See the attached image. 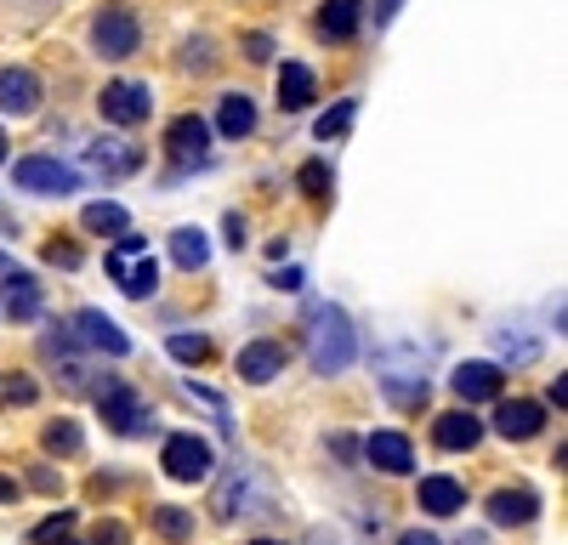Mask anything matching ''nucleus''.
I'll use <instances>...</instances> for the list:
<instances>
[{
    "instance_id": "1",
    "label": "nucleus",
    "mask_w": 568,
    "mask_h": 545,
    "mask_svg": "<svg viewBox=\"0 0 568 545\" xmlns=\"http://www.w3.org/2000/svg\"><path fill=\"white\" fill-rule=\"evenodd\" d=\"M307 352H313V370L319 375H347L358 358L353 318L341 313V307H319L313 324H307Z\"/></svg>"
},
{
    "instance_id": "2",
    "label": "nucleus",
    "mask_w": 568,
    "mask_h": 545,
    "mask_svg": "<svg viewBox=\"0 0 568 545\" xmlns=\"http://www.w3.org/2000/svg\"><path fill=\"white\" fill-rule=\"evenodd\" d=\"M103 267H108V279L120 284L131 301H148L154 290H160V262L148 256V239H137V233H120L114 250L103 256Z\"/></svg>"
},
{
    "instance_id": "3",
    "label": "nucleus",
    "mask_w": 568,
    "mask_h": 545,
    "mask_svg": "<svg viewBox=\"0 0 568 545\" xmlns=\"http://www.w3.org/2000/svg\"><path fill=\"white\" fill-rule=\"evenodd\" d=\"M12 182H18L23 194H40V199H69L80 194V171H69L63 159L52 154H29L12 165Z\"/></svg>"
},
{
    "instance_id": "4",
    "label": "nucleus",
    "mask_w": 568,
    "mask_h": 545,
    "mask_svg": "<svg viewBox=\"0 0 568 545\" xmlns=\"http://www.w3.org/2000/svg\"><path fill=\"white\" fill-rule=\"evenodd\" d=\"M97 415H103L108 432H120V438H137V432H154V409L142 404L131 387H120V381H97Z\"/></svg>"
},
{
    "instance_id": "5",
    "label": "nucleus",
    "mask_w": 568,
    "mask_h": 545,
    "mask_svg": "<svg viewBox=\"0 0 568 545\" xmlns=\"http://www.w3.org/2000/svg\"><path fill=\"white\" fill-rule=\"evenodd\" d=\"M91 46H97V57H108V63H125V57L142 46V23L131 6H103L97 18H91Z\"/></svg>"
},
{
    "instance_id": "6",
    "label": "nucleus",
    "mask_w": 568,
    "mask_h": 545,
    "mask_svg": "<svg viewBox=\"0 0 568 545\" xmlns=\"http://www.w3.org/2000/svg\"><path fill=\"white\" fill-rule=\"evenodd\" d=\"M160 466H165V477H177V483H199V477H211L216 449L199 438V432H171L165 449H160Z\"/></svg>"
},
{
    "instance_id": "7",
    "label": "nucleus",
    "mask_w": 568,
    "mask_h": 545,
    "mask_svg": "<svg viewBox=\"0 0 568 545\" xmlns=\"http://www.w3.org/2000/svg\"><path fill=\"white\" fill-rule=\"evenodd\" d=\"M97 114L108 125H142L154 114V91H148V80H108L97 91Z\"/></svg>"
},
{
    "instance_id": "8",
    "label": "nucleus",
    "mask_w": 568,
    "mask_h": 545,
    "mask_svg": "<svg viewBox=\"0 0 568 545\" xmlns=\"http://www.w3.org/2000/svg\"><path fill=\"white\" fill-rule=\"evenodd\" d=\"M449 387H455V398H466L461 409H472V404H495L500 392H506V375H500V364H489V358H466V364H455Z\"/></svg>"
},
{
    "instance_id": "9",
    "label": "nucleus",
    "mask_w": 568,
    "mask_h": 545,
    "mask_svg": "<svg viewBox=\"0 0 568 545\" xmlns=\"http://www.w3.org/2000/svg\"><path fill=\"white\" fill-rule=\"evenodd\" d=\"M165 154L177 159V165H205L211 159V125L199 120V114H177V120L165 125Z\"/></svg>"
},
{
    "instance_id": "10",
    "label": "nucleus",
    "mask_w": 568,
    "mask_h": 545,
    "mask_svg": "<svg viewBox=\"0 0 568 545\" xmlns=\"http://www.w3.org/2000/svg\"><path fill=\"white\" fill-rule=\"evenodd\" d=\"M74 341H80V352H103V358H125V352H131L125 330H120V324H108L97 307L74 313Z\"/></svg>"
},
{
    "instance_id": "11",
    "label": "nucleus",
    "mask_w": 568,
    "mask_h": 545,
    "mask_svg": "<svg viewBox=\"0 0 568 545\" xmlns=\"http://www.w3.org/2000/svg\"><path fill=\"white\" fill-rule=\"evenodd\" d=\"M364 460H370L375 472H387V477L415 472V449H409L404 432H370V438H364Z\"/></svg>"
},
{
    "instance_id": "12",
    "label": "nucleus",
    "mask_w": 568,
    "mask_h": 545,
    "mask_svg": "<svg viewBox=\"0 0 568 545\" xmlns=\"http://www.w3.org/2000/svg\"><path fill=\"white\" fill-rule=\"evenodd\" d=\"M495 432L512 443H529L546 432V409L534 404V398H506V404L495 409Z\"/></svg>"
},
{
    "instance_id": "13",
    "label": "nucleus",
    "mask_w": 568,
    "mask_h": 545,
    "mask_svg": "<svg viewBox=\"0 0 568 545\" xmlns=\"http://www.w3.org/2000/svg\"><path fill=\"white\" fill-rule=\"evenodd\" d=\"M0 313L12 324H35L40 318V279L35 273H6L0 279Z\"/></svg>"
},
{
    "instance_id": "14",
    "label": "nucleus",
    "mask_w": 568,
    "mask_h": 545,
    "mask_svg": "<svg viewBox=\"0 0 568 545\" xmlns=\"http://www.w3.org/2000/svg\"><path fill=\"white\" fill-rule=\"evenodd\" d=\"M432 443L449 449V455H466V449H478L483 443V421L472 415V409H449V415L432 421Z\"/></svg>"
},
{
    "instance_id": "15",
    "label": "nucleus",
    "mask_w": 568,
    "mask_h": 545,
    "mask_svg": "<svg viewBox=\"0 0 568 545\" xmlns=\"http://www.w3.org/2000/svg\"><path fill=\"white\" fill-rule=\"evenodd\" d=\"M284 358H290V352H284V341H250L245 352H239V364H233V370H239V381H250V387H267V381H273V375L284 370Z\"/></svg>"
},
{
    "instance_id": "16",
    "label": "nucleus",
    "mask_w": 568,
    "mask_h": 545,
    "mask_svg": "<svg viewBox=\"0 0 568 545\" xmlns=\"http://www.w3.org/2000/svg\"><path fill=\"white\" fill-rule=\"evenodd\" d=\"M40 108V74L35 69H0V114H35Z\"/></svg>"
},
{
    "instance_id": "17",
    "label": "nucleus",
    "mask_w": 568,
    "mask_h": 545,
    "mask_svg": "<svg viewBox=\"0 0 568 545\" xmlns=\"http://www.w3.org/2000/svg\"><path fill=\"white\" fill-rule=\"evenodd\" d=\"M358 23H364V0H324L319 6V40H330V46H347L358 35Z\"/></svg>"
},
{
    "instance_id": "18",
    "label": "nucleus",
    "mask_w": 568,
    "mask_h": 545,
    "mask_svg": "<svg viewBox=\"0 0 568 545\" xmlns=\"http://www.w3.org/2000/svg\"><path fill=\"white\" fill-rule=\"evenodd\" d=\"M489 517H495L500 528L534 523V517H540V494L534 489H500V494H489Z\"/></svg>"
},
{
    "instance_id": "19",
    "label": "nucleus",
    "mask_w": 568,
    "mask_h": 545,
    "mask_svg": "<svg viewBox=\"0 0 568 545\" xmlns=\"http://www.w3.org/2000/svg\"><path fill=\"white\" fill-rule=\"evenodd\" d=\"M313 97H319L313 69H307V63H284V69H279V108H284V114H302Z\"/></svg>"
},
{
    "instance_id": "20",
    "label": "nucleus",
    "mask_w": 568,
    "mask_h": 545,
    "mask_svg": "<svg viewBox=\"0 0 568 545\" xmlns=\"http://www.w3.org/2000/svg\"><path fill=\"white\" fill-rule=\"evenodd\" d=\"M216 131L228 142H245L250 131H256V103H250L245 91H228V97L216 103Z\"/></svg>"
},
{
    "instance_id": "21",
    "label": "nucleus",
    "mask_w": 568,
    "mask_h": 545,
    "mask_svg": "<svg viewBox=\"0 0 568 545\" xmlns=\"http://www.w3.org/2000/svg\"><path fill=\"white\" fill-rule=\"evenodd\" d=\"M86 159L97 165L103 176H131L142 165V148H131V142H114V137H97L86 148Z\"/></svg>"
},
{
    "instance_id": "22",
    "label": "nucleus",
    "mask_w": 568,
    "mask_h": 545,
    "mask_svg": "<svg viewBox=\"0 0 568 545\" xmlns=\"http://www.w3.org/2000/svg\"><path fill=\"white\" fill-rule=\"evenodd\" d=\"M415 500H421V511H432V517H455V511L466 506V489L455 477H421Z\"/></svg>"
},
{
    "instance_id": "23",
    "label": "nucleus",
    "mask_w": 568,
    "mask_h": 545,
    "mask_svg": "<svg viewBox=\"0 0 568 545\" xmlns=\"http://www.w3.org/2000/svg\"><path fill=\"white\" fill-rule=\"evenodd\" d=\"M80 228L97 233V239H120V233H131V211H125V205H114V199H97V205H86V211H80Z\"/></svg>"
},
{
    "instance_id": "24",
    "label": "nucleus",
    "mask_w": 568,
    "mask_h": 545,
    "mask_svg": "<svg viewBox=\"0 0 568 545\" xmlns=\"http://www.w3.org/2000/svg\"><path fill=\"white\" fill-rule=\"evenodd\" d=\"M171 262H177L182 273L211 267V239H205L199 228H177V233H171Z\"/></svg>"
},
{
    "instance_id": "25",
    "label": "nucleus",
    "mask_w": 568,
    "mask_h": 545,
    "mask_svg": "<svg viewBox=\"0 0 568 545\" xmlns=\"http://www.w3.org/2000/svg\"><path fill=\"white\" fill-rule=\"evenodd\" d=\"M40 443H46L52 460H74L80 455V421H52L46 432H40Z\"/></svg>"
},
{
    "instance_id": "26",
    "label": "nucleus",
    "mask_w": 568,
    "mask_h": 545,
    "mask_svg": "<svg viewBox=\"0 0 568 545\" xmlns=\"http://www.w3.org/2000/svg\"><path fill=\"white\" fill-rule=\"evenodd\" d=\"M353 114H358V97H341L336 108H324V114H319V125H313V137H319V142H336V137H347V125H353Z\"/></svg>"
},
{
    "instance_id": "27",
    "label": "nucleus",
    "mask_w": 568,
    "mask_h": 545,
    "mask_svg": "<svg viewBox=\"0 0 568 545\" xmlns=\"http://www.w3.org/2000/svg\"><path fill=\"white\" fill-rule=\"evenodd\" d=\"M165 352H171L177 364H205V358H211V335H171Z\"/></svg>"
},
{
    "instance_id": "28",
    "label": "nucleus",
    "mask_w": 568,
    "mask_h": 545,
    "mask_svg": "<svg viewBox=\"0 0 568 545\" xmlns=\"http://www.w3.org/2000/svg\"><path fill=\"white\" fill-rule=\"evenodd\" d=\"M154 528H160L165 540H188V534H194V517L182 506H154Z\"/></svg>"
},
{
    "instance_id": "29",
    "label": "nucleus",
    "mask_w": 568,
    "mask_h": 545,
    "mask_svg": "<svg viewBox=\"0 0 568 545\" xmlns=\"http://www.w3.org/2000/svg\"><path fill=\"white\" fill-rule=\"evenodd\" d=\"M0 398H6V404H18V409H29L40 398L35 375H6V381H0Z\"/></svg>"
},
{
    "instance_id": "30",
    "label": "nucleus",
    "mask_w": 568,
    "mask_h": 545,
    "mask_svg": "<svg viewBox=\"0 0 568 545\" xmlns=\"http://www.w3.org/2000/svg\"><path fill=\"white\" fill-rule=\"evenodd\" d=\"M302 194L307 199H324V194H330V165H324V159H307V165H302Z\"/></svg>"
},
{
    "instance_id": "31",
    "label": "nucleus",
    "mask_w": 568,
    "mask_h": 545,
    "mask_svg": "<svg viewBox=\"0 0 568 545\" xmlns=\"http://www.w3.org/2000/svg\"><path fill=\"white\" fill-rule=\"evenodd\" d=\"M69 528H74V511H57V517H46V523L35 528V545H57Z\"/></svg>"
},
{
    "instance_id": "32",
    "label": "nucleus",
    "mask_w": 568,
    "mask_h": 545,
    "mask_svg": "<svg viewBox=\"0 0 568 545\" xmlns=\"http://www.w3.org/2000/svg\"><path fill=\"white\" fill-rule=\"evenodd\" d=\"M74 352H80V341H74V330H57V324H52V330H46V358H52V364H57V358H74Z\"/></svg>"
},
{
    "instance_id": "33",
    "label": "nucleus",
    "mask_w": 568,
    "mask_h": 545,
    "mask_svg": "<svg viewBox=\"0 0 568 545\" xmlns=\"http://www.w3.org/2000/svg\"><path fill=\"white\" fill-rule=\"evenodd\" d=\"M46 262L63 267V273H74V267H80V250H74L69 239H52V245H46Z\"/></svg>"
},
{
    "instance_id": "34",
    "label": "nucleus",
    "mask_w": 568,
    "mask_h": 545,
    "mask_svg": "<svg viewBox=\"0 0 568 545\" xmlns=\"http://www.w3.org/2000/svg\"><path fill=\"white\" fill-rule=\"evenodd\" d=\"M91 545H131V528H125V523H114V517H108V523H97V534H91Z\"/></svg>"
},
{
    "instance_id": "35",
    "label": "nucleus",
    "mask_w": 568,
    "mask_h": 545,
    "mask_svg": "<svg viewBox=\"0 0 568 545\" xmlns=\"http://www.w3.org/2000/svg\"><path fill=\"white\" fill-rule=\"evenodd\" d=\"M188 398H199V404H205V409H211V415H216V421H222V426H228V404H222V392H211V387H194V381H188Z\"/></svg>"
},
{
    "instance_id": "36",
    "label": "nucleus",
    "mask_w": 568,
    "mask_h": 545,
    "mask_svg": "<svg viewBox=\"0 0 568 545\" xmlns=\"http://www.w3.org/2000/svg\"><path fill=\"white\" fill-rule=\"evenodd\" d=\"M245 57H250V63H267V57H273V40H267V35H245Z\"/></svg>"
},
{
    "instance_id": "37",
    "label": "nucleus",
    "mask_w": 568,
    "mask_h": 545,
    "mask_svg": "<svg viewBox=\"0 0 568 545\" xmlns=\"http://www.w3.org/2000/svg\"><path fill=\"white\" fill-rule=\"evenodd\" d=\"M398 545H444L438 534H426V528H409V534H398Z\"/></svg>"
},
{
    "instance_id": "38",
    "label": "nucleus",
    "mask_w": 568,
    "mask_h": 545,
    "mask_svg": "<svg viewBox=\"0 0 568 545\" xmlns=\"http://www.w3.org/2000/svg\"><path fill=\"white\" fill-rule=\"evenodd\" d=\"M222 233H228V245H233V250L245 245V222H239V216H228V222H222Z\"/></svg>"
},
{
    "instance_id": "39",
    "label": "nucleus",
    "mask_w": 568,
    "mask_h": 545,
    "mask_svg": "<svg viewBox=\"0 0 568 545\" xmlns=\"http://www.w3.org/2000/svg\"><path fill=\"white\" fill-rule=\"evenodd\" d=\"M546 398H551L557 409H568V375H557V381H551V392H546Z\"/></svg>"
},
{
    "instance_id": "40",
    "label": "nucleus",
    "mask_w": 568,
    "mask_h": 545,
    "mask_svg": "<svg viewBox=\"0 0 568 545\" xmlns=\"http://www.w3.org/2000/svg\"><path fill=\"white\" fill-rule=\"evenodd\" d=\"M29 483H35V489H46V494H57V477L46 472V466H35V472H29Z\"/></svg>"
},
{
    "instance_id": "41",
    "label": "nucleus",
    "mask_w": 568,
    "mask_h": 545,
    "mask_svg": "<svg viewBox=\"0 0 568 545\" xmlns=\"http://www.w3.org/2000/svg\"><path fill=\"white\" fill-rule=\"evenodd\" d=\"M273 284H279V290H296V284H302V273H296V267H279V273H273Z\"/></svg>"
},
{
    "instance_id": "42",
    "label": "nucleus",
    "mask_w": 568,
    "mask_h": 545,
    "mask_svg": "<svg viewBox=\"0 0 568 545\" xmlns=\"http://www.w3.org/2000/svg\"><path fill=\"white\" fill-rule=\"evenodd\" d=\"M392 12H398V0H381V6H375V23H392Z\"/></svg>"
},
{
    "instance_id": "43",
    "label": "nucleus",
    "mask_w": 568,
    "mask_h": 545,
    "mask_svg": "<svg viewBox=\"0 0 568 545\" xmlns=\"http://www.w3.org/2000/svg\"><path fill=\"white\" fill-rule=\"evenodd\" d=\"M6 500H18V483H12V477H0V506H6Z\"/></svg>"
},
{
    "instance_id": "44",
    "label": "nucleus",
    "mask_w": 568,
    "mask_h": 545,
    "mask_svg": "<svg viewBox=\"0 0 568 545\" xmlns=\"http://www.w3.org/2000/svg\"><path fill=\"white\" fill-rule=\"evenodd\" d=\"M0 165H6V131H0Z\"/></svg>"
},
{
    "instance_id": "45",
    "label": "nucleus",
    "mask_w": 568,
    "mask_h": 545,
    "mask_svg": "<svg viewBox=\"0 0 568 545\" xmlns=\"http://www.w3.org/2000/svg\"><path fill=\"white\" fill-rule=\"evenodd\" d=\"M250 545H279V540H250Z\"/></svg>"
},
{
    "instance_id": "46",
    "label": "nucleus",
    "mask_w": 568,
    "mask_h": 545,
    "mask_svg": "<svg viewBox=\"0 0 568 545\" xmlns=\"http://www.w3.org/2000/svg\"><path fill=\"white\" fill-rule=\"evenodd\" d=\"M0 267H6V256H0Z\"/></svg>"
}]
</instances>
